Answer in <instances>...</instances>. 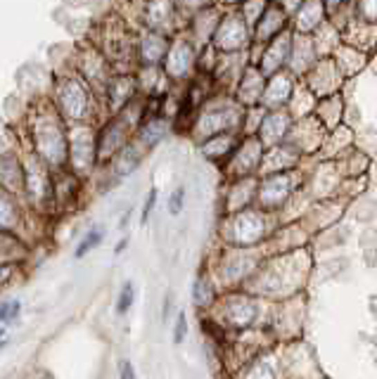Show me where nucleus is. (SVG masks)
<instances>
[{
  "label": "nucleus",
  "mask_w": 377,
  "mask_h": 379,
  "mask_svg": "<svg viewBox=\"0 0 377 379\" xmlns=\"http://www.w3.org/2000/svg\"><path fill=\"white\" fill-rule=\"evenodd\" d=\"M270 19H280V12H270ZM273 26H275V24H273V21H270V24L266 26V29H261V38H264V36H268V33H270V29H273Z\"/></svg>",
  "instance_id": "11"
},
{
  "label": "nucleus",
  "mask_w": 377,
  "mask_h": 379,
  "mask_svg": "<svg viewBox=\"0 0 377 379\" xmlns=\"http://www.w3.org/2000/svg\"><path fill=\"white\" fill-rule=\"evenodd\" d=\"M119 379H136V370L131 363H121L119 367Z\"/></svg>",
  "instance_id": "10"
},
{
  "label": "nucleus",
  "mask_w": 377,
  "mask_h": 379,
  "mask_svg": "<svg viewBox=\"0 0 377 379\" xmlns=\"http://www.w3.org/2000/svg\"><path fill=\"white\" fill-rule=\"evenodd\" d=\"M19 315V301H5L3 304V325H10Z\"/></svg>",
  "instance_id": "5"
},
{
  "label": "nucleus",
  "mask_w": 377,
  "mask_h": 379,
  "mask_svg": "<svg viewBox=\"0 0 377 379\" xmlns=\"http://www.w3.org/2000/svg\"><path fill=\"white\" fill-rule=\"evenodd\" d=\"M183 199H185V190L178 187L174 194H171V202H169V211L171 214H181V209H183Z\"/></svg>",
  "instance_id": "6"
},
{
  "label": "nucleus",
  "mask_w": 377,
  "mask_h": 379,
  "mask_svg": "<svg viewBox=\"0 0 377 379\" xmlns=\"http://www.w3.org/2000/svg\"><path fill=\"white\" fill-rule=\"evenodd\" d=\"M212 299V292H209V287H204V282H197L195 284V301L199 306L207 304V301Z\"/></svg>",
  "instance_id": "9"
},
{
  "label": "nucleus",
  "mask_w": 377,
  "mask_h": 379,
  "mask_svg": "<svg viewBox=\"0 0 377 379\" xmlns=\"http://www.w3.org/2000/svg\"><path fill=\"white\" fill-rule=\"evenodd\" d=\"M228 33V38H223V41H219V46H240L242 43V38H245V26L240 24V21H235V17H230L228 21L223 24V29H221L219 36H226Z\"/></svg>",
  "instance_id": "1"
},
{
  "label": "nucleus",
  "mask_w": 377,
  "mask_h": 379,
  "mask_svg": "<svg viewBox=\"0 0 377 379\" xmlns=\"http://www.w3.org/2000/svg\"><path fill=\"white\" fill-rule=\"evenodd\" d=\"M100 239H102V230H100V228H95V230L88 232L86 239H83V242L79 244V247H76V259H81V256H86L88 252H91L93 247H98Z\"/></svg>",
  "instance_id": "3"
},
{
  "label": "nucleus",
  "mask_w": 377,
  "mask_h": 379,
  "mask_svg": "<svg viewBox=\"0 0 377 379\" xmlns=\"http://www.w3.org/2000/svg\"><path fill=\"white\" fill-rule=\"evenodd\" d=\"M187 334V320H185V313L178 315V322H176V334H174V344H183Z\"/></svg>",
  "instance_id": "8"
},
{
  "label": "nucleus",
  "mask_w": 377,
  "mask_h": 379,
  "mask_svg": "<svg viewBox=\"0 0 377 379\" xmlns=\"http://www.w3.org/2000/svg\"><path fill=\"white\" fill-rule=\"evenodd\" d=\"M131 304H133V284L126 282L119 294V301H116V311H119V313H126V311L131 308Z\"/></svg>",
  "instance_id": "4"
},
{
  "label": "nucleus",
  "mask_w": 377,
  "mask_h": 379,
  "mask_svg": "<svg viewBox=\"0 0 377 379\" xmlns=\"http://www.w3.org/2000/svg\"><path fill=\"white\" fill-rule=\"evenodd\" d=\"M318 19H320V5L318 3L306 5V8L299 12V26H302V29H309V26H313Z\"/></svg>",
  "instance_id": "2"
},
{
  "label": "nucleus",
  "mask_w": 377,
  "mask_h": 379,
  "mask_svg": "<svg viewBox=\"0 0 377 379\" xmlns=\"http://www.w3.org/2000/svg\"><path fill=\"white\" fill-rule=\"evenodd\" d=\"M154 204H157V187L149 190V197H147L145 206H142V216H140V223H142V225H145V223H147L149 214H152V209H154Z\"/></svg>",
  "instance_id": "7"
},
{
  "label": "nucleus",
  "mask_w": 377,
  "mask_h": 379,
  "mask_svg": "<svg viewBox=\"0 0 377 379\" xmlns=\"http://www.w3.org/2000/svg\"><path fill=\"white\" fill-rule=\"evenodd\" d=\"M124 247H126V239H124V242H119V244H116V254H121V252H124Z\"/></svg>",
  "instance_id": "12"
}]
</instances>
